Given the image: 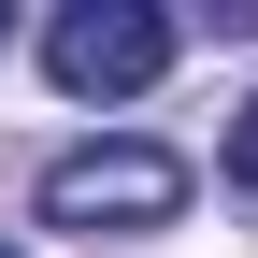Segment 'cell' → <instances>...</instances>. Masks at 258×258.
<instances>
[{"mask_svg": "<svg viewBox=\"0 0 258 258\" xmlns=\"http://www.w3.org/2000/svg\"><path fill=\"white\" fill-rule=\"evenodd\" d=\"M186 215V158L172 144H72L43 158V230H158Z\"/></svg>", "mask_w": 258, "mask_h": 258, "instance_id": "obj_1", "label": "cell"}, {"mask_svg": "<svg viewBox=\"0 0 258 258\" xmlns=\"http://www.w3.org/2000/svg\"><path fill=\"white\" fill-rule=\"evenodd\" d=\"M172 43L186 29L158 15V0H72V15L43 29V72L72 86V101H144V86L172 72Z\"/></svg>", "mask_w": 258, "mask_h": 258, "instance_id": "obj_2", "label": "cell"}, {"mask_svg": "<svg viewBox=\"0 0 258 258\" xmlns=\"http://www.w3.org/2000/svg\"><path fill=\"white\" fill-rule=\"evenodd\" d=\"M230 186H244V201H258V101L230 115Z\"/></svg>", "mask_w": 258, "mask_h": 258, "instance_id": "obj_3", "label": "cell"}, {"mask_svg": "<svg viewBox=\"0 0 258 258\" xmlns=\"http://www.w3.org/2000/svg\"><path fill=\"white\" fill-rule=\"evenodd\" d=\"M0 43H15V15H0Z\"/></svg>", "mask_w": 258, "mask_h": 258, "instance_id": "obj_4", "label": "cell"}, {"mask_svg": "<svg viewBox=\"0 0 258 258\" xmlns=\"http://www.w3.org/2000/svg\"><path fill=\"white\" fill-rule=\"evenodd\" d=\"M0 258H15V244H0Z\"/></svg>", "mask_w": 258, "mask_h": 258, "instance_id": "obj_5", "label": "cell"}]
</instances>
